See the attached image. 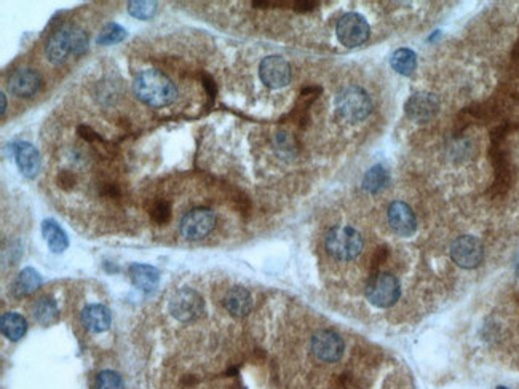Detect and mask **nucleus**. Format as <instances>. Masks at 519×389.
Masks as SVG:
<instances>
[{"label":"nucleus","instance_id":"obj_20","mask_svg":"<svg viewBox=\"0 0 519 389\" xmlns=\"http://www.w3.org/2000/svg\"><path fill=\"white\" fill-rule=\"evenodd\" d=\"M0 329H2V334L6 339L11 341H18L28 332V322H26L21 314L9 311L0 319Z\"/></svg>","mask_w":519,"mask_h":389},{"label":"nucleus","instance_id":"obj_35","mask_svg":"<svg viewBox=\"0 0 519 389\" xmlns=\"http://www.w3.org/2000/svg\"><path fill=\"white\" fill-rule=\"evenodd\" d=\"M497 389H508V388H503V386H501V388H497Z\"/></svg>","mask_w":519,"mask_h":389},{"label":"nucleus","instance_id":"obj_25","mask_svg":"<svg viewBox=\"0 0 519 389\" xmlns=\"http://www.w3.org/2000/svg\"><path fill=\"white\" fill-rule=\"evenodd\" d=\"M125 37H127V31L123 29L122 26L110 23L107 26H104L102 31L100 32L98 43L100 45H114V43L122 42Z\"/></svg>","mask_w":519,"mask_h":389},{"label":"nucleus","instance_id":"obj_30","mask_svg":"<svg viewBox=\"0 0 519 389\" xmlns=\"http://www.w3.org/2000/svg\"><path fill=\"white\" fill-rule=\"evenodd\" d=\"M79 134H80V138H83V139L88 141V142L100 141V136L96 134V133L93 131V129L90 128V126H80V128H79Z\"/></svg>","mask_w":519,"mask_h":389},{"label":"nucleus","instance_id":"obj_16","mask_svg":"<svg viewBox=\"0 0 519 389\" xmlns=\"http://www.w3.org/2000/svg\"><path fill=\"white\" fill-rule=\"evenodd\" d=\"M110 322H112V316H110L109 308L104 307V305L93 303L82 309V324L90 332H106L110 327Z\"/></svg>","mask_w":519,"mask_h":389},{"label":"nucleus","instance_id":"obj_28","mask_svg":"<svg viewBox=\"0 0 519 389\" xmlns=\"http://www.w3.org/2000/svg\"><path fill=\"white\" fill-rule=\"evenodd\" d=\"M151 219L159 225L168 224L171 219V206L168 204L166 201H157V203L151 207Z\"/></svg>","mask_w":519,"mask_h":389},{"label":"nucleus","instance_id":"obj_24","mask_svg":"<svg viewBox=\"0 0 519 389\" xmlns=\"http://www.w3.org/2000/svg\"><path fill=\"white\" fill-rule=\"evenodd\" d=\"M387 184H388V172L382 165L373 166L371 170L366 172L365 179H363V187H365V190L371 193L385 189Z\"/></svg>","mask_w":519,"mask_h":389},{"label":"nucleus","instance_id":"obj_31","mask_svg":"<svg viewBox=\"0 0 519 389\" xmlns=\"http://www.w3.org/2000/svg\"><path fill=\"white\" fill-rule=\"evenodd\" d=\"M203 87L208 92V94H210V97H214L216 96V83H214V80L211 79L210 75H203Z\"/></svg>","mask_w":519,"mask_h":389},{"label":"nucleus","instance_id":"obj_9","mask_svg":"<svg viewBox=\"0 0 519 389\" xmlns=\"http://www.w3.org/2000/svg\"><path fill=\"white\" fill-rule=\"evenodd\" d=\"M451 257L459 267L465 270L476 268L478 265H481L484 257L483 244L476 236L464 235L452 243Z\"/></svg>","mask_w":519,"mask_h":389},{"label":"nucleus","instance_id":"obj_27","mask_svg":"<svg viewBox=\"0 0 519 389\" xmlns=\"http://www.w3.org/2000/svg\"><path fill=\"white\" fill-rule=\"evenodd\" d=\"M128 11L129 15L138 18V19H151L155 13H157V2H128Z\"/></svg>","mask_w":519,"mask_h":389},{"label":"nucleus","instance_id":"obj_34","mask_svg":"<svg viewBox=\"0 0 519 389\" xmlns=\"http://www.w3.org/2000/svg\"><path fill=\"white\" fill-rule=\"evenodd\" d=\"M515 270H516V275L519 276V252H518V256L515 258Z\"/></svg>","mask_w":519,"mask_h":389},{"label":"nucleus","instance_id":"obj_13","mask_svg":"<svg viewBox=\"0 0 519 389\" xmlns=\"http://www.w3.org/2000/svg\"><path fill=\"white\" fill-rule=\"evenodd\" d=\"M388 224L398 236L410 238L417 230V219L410 206L403 201H395L388 207Z\"/></svg>","mask_w":519,"mask_h":389},{"label":"nucleus","instance_id":"obj_17","mask_svg":"<svg viewBox=\"0 0 519 389\" xmlns=\"http://www.w3.org/2000/svg\"><path fill=\"white\" fill-rule=\"evenodd\" d=\"M224 308L229 311L233 317H245L250 314L252 308V297L245 287H230L225 292Z\"/></svg>","mask_w":519,"mask_h":389},{"label":"nucleus","instance_id":"obj_7","mask_svg":"<svg viewBox=\"0 0 519 389\" xmlns=\"http://www.w3.org/2000/svg\"><path fill=\"white\" fill-rule=\"evenodd\" d=\"M336 32L343 47L355 48L368 40L371 28H369L365 16L358 15V13H346L337 21Z\"/></svg>","mask_w":519,"mask_h":389},{"label":"nucleus","instance_id":"obj_22","mask_svg":"<svg viewBox=\"0 0 519 389\" xmlns=\"http://www.w3.org/2000/svg\"><path fill=\"white\" fill-rule=\"evenodd\" d=\"M42 233H43L45 239H47L48 248L53 252H56V254H61V252L68 249L69 241H68L66 233H64V230L55 222V220H50V219L45 220V222L42 224Z\"/></svg>","mask_w":519,"mask_h":389},{"label":"nucleus","instance_id":"obj_12","mask_svg":"<svg viewBox=\"0 0 519 389\" xmlns=\"http://www.w3.org/2000/svg\"><path fill=\"white\" fill-rule=\"evenodd\" d=\"M406 115L417 123H427L438 115L439 101L433 93H414L406 101Z\"/></svg>","mask_w":519,"mask_h":389},{"label":"nucleus","instance_id":"obj_3","mask_svg":"<svg viewBox=\"0 0 519 389\" xmlns=\"http://www.w3.org/2000/svg\"><path fill=\"white\" fill-rule=\"evenodd\" d=\"M363 246H365V241H363L360 231L346 225L333 226L324 238V248L328 254L341 262H348L358 257Z\"/></svg>","mask_w":519,"mask_h":389},{"label":"nucleus","instance_id":"obj_18","mask_svg":"<svg viewBox=\"0 0 519 389\" xmlns=\"http://www.w3.org/2000/svg\"><path fill=\"white\" fill-rule=\"evenodd\" d=\"M129 278H132L133 284L142 292H152L159 286L160 273L157 268L151 267V265L144 263H133L128 270Z\"/></svg>","mask_w":519,"mask_h":389},{"label":"nucleus","instance_id":"obj_2","mask_svg":"<svg viewBox=\"0 0 519 389\" xmlns=\"http://www.w3.org/2000/svg\"><path fill=\"white\" fill-rule=\"evenodd\" d=\"M87 47L88 38L85 32L75 26H66L48 38L47 57L50 62L63 64L69 60V56H80L85 53Z\"/></svg>","mask_w":519,"mask_h":389},{"label":"nucleus","instance_id":"obj_5","mask_svg":"<svg viewBox=\"0 0 519 389\" xmlns=\"http://www.w3.org/2000/svg\"><path fill=\"white\" fill-rule=\"evenodd\" d=\"M401 295L400 281L390 273H375L366 284V298L378 308H388Z\"/></svg>","mask_w":519,"mask_h":389},{"label":"nucleus","instance_id":"obj_4","mask_svg":"<svg viewBox=\"0 0 519 389\" xmlns=\"http://www.w3.org/2000/svg\"><path fill=\"white\" fill-rule=\"evenodd\" d=\"M336 109L343 120L358 123L373 112V101L363 88L347 87L337 94Z\"/></svg>","mask_w":519,"mask_h":389},{"label":"nucleus","instance_id":"obj_21","mask_svg":"<svg viewBox=\"0 0 519 389\" xmlns=\"http://www.w3.org/2000/svg\"><path fill=\"white\" fill-rule=\"evenodd\" d=\"M42 284V278L37 273L34 268H24L21 273L13 283V295L15 297H26L31 295L32 292H36Z\"/></svg>","mask_w":519,"mask_h":389},{"label":"nucleus","instance_id":"obj_11","mask_svg":"<svg viewBox=\"0 0 519 389\" xmlns=\"http://www.w3.org/2000/svg\"><path fill=\"white\" fill-rule=\"evenodd\" d=\"M259 77H261L265 87L275 89L283 88L291 80V66L282 56H267L259 66Z\"/></svg>","mask_w":519,"mask_h":389},{"label":"nucleus","instance_id":"obj_6","mask_svg":"<svg viewBox=\"0 0 519 389\" xmlns=\"http://www.w3.org/2000/svg\"><path fill=\"white\" fill-rule=\"evenodd\" d=\"M170 313L181 322L197 321L205 313V300L191 287L179 289L170 300Z\"/></svg>","mask_w":519,"mask_h":389},{"label":"nucleus","instance_id":"obj_33","mask_svg":"<svg viewBox=\"0 0 519 389\" xmlns=\"http://www.w3.org/2000/svg\"><path fill=\"white\" fill-rule=\"evenodd\" d=\"M0 96H2V116H4L6 112V96H5V93H2Z\"/></svg>","mask_w":519,"mask_h":389},{"label":"nucleus","instance_id":"obj_1","mask_svg":"<svg viewBox=\"0 0 519 389\" xmlns=\"http://www.w3.org/2000/svg\"><path fill=\"white\" fill-rule=\"evenodd\" d=\"M134 94L151 107H165L174 102L178 89L170 77L155 69L141 70L133 82Z\"/></svg>","mask_w":519,"mask_h":389},{"label":"nucleus","instance_id":"obj_14","mask_svg":"<svg viewBox=\"0 0 519 389\" xmlns=\"http://www.w3.org/2000/svg\"><path fill=\"white\" fill-rule=\"evenodd\" d=\"M42 79L34 69H18L10 75L9 89L18 97H31L41 89Z\"/></svg>","mask_w":519,"mask_h":389},{"label":"nucleus","instance_id":"obj_15","mask_svg":"<svg viewBox=\"0 0 519 389\" xmlns=\"http://www.w3.org/2000/svg\"><path fill=\"white\" fill-rule=\"evenodd\" d=\"M15 158L24 177L34 179L41 171V153L29 142H19L15 148Z\"/></svg>","mask_w":519,"mask_h":389},{"label":"nucleus","instance_id":"obj_26","mask_svg":"<svg viewBox=\"0 0 519 389\" xmlns=\"http://www.w3.org/2000/svg\"><path fill=\"white\" fill-rule=\"evenodd\" d=\"M95 389H125V383L117 372L102 371L96 375Z\"/></svg>","mask_w":519,"mask_h":389},{"label":"nucleus","instance_id":"obj_29","mask_svg":"<svg viewBox=\"0 0 519 389\" xmlns=\"http://www.w3.org/2000/svg\"><path fill=\"white\" fill-rule=\"evenodd\" d=\"M56 182H58V185L61 187L63 190H70V189H74V185H75V177H74L73 172L61 171L60 174H58Z\"/></svg>","mask_w":519,"mask_h":389},{"label":"nucleus","instance_id":"obj_32","mask_svg":"<svg viewBox=\"0 0 519 389\" xmlns=\"http://www.w3.org/2000/svg\"><path fill=\"white\" fill-rule=\"evenodd\" d=\"M293 5H294L296 11H310L316 6L315 2H309V0H302V2H294Z\"/></svg>","mask_w":519,"mask_h":389},{"label":"nucleus","instance_id":"obj_8","mask_svg":"<svg viewBox=\"0 0 519 389\" xmlns=\"http://www.w3.org/2000/svg\"><path fill=\"white\" fill-rule=\"evenodd\" d=\"M216 226V214L208 207H197L186 214L179 224L181 235L189 241H198L210 235Z\"/></svg>","mask_w":519,"mask_h":389},{"label":"nucleus","instance_id":"obj_19","mask_svg":"<svg viewBox=\"0 0 519 389\" xmlns=\"http://www.w3.org/2000/svg\"><path fill=\"white\" fill-rule=\"evenodd\" d=\"M32 316L42 326H51L60 319V309L51 297H41L32 307Z\"/></svg>","mask_w":519,"mask_h":389},{"label":"nucleus","instance_id":"obj_23","mask_svg":"<svg viewBox=\"0 0 519 389\" xmlns=\"http://www.w3.org/2000/svg\"><path fill=\"white\" fill-rule=\"evenodd\" d=\"M390 64L398 74L412 75L415 67H417V55L410 48H400L392 55Z\"/></svg>","mask_w":519,"mask_h":389},{"label":"nucleus","instance_id":"obj_10","mask_svg":"<svg viewBox=\"0 0 519 389\" xmlns=\"http://www.w3.org/2000/svg\"><path fill=\"white\" fill-rule=\"evenodd\" d=\"M311 351H314L315 358L333 364V362L341 361L343 351H346V343H343L342 336L333 330H318L311 336Z\"/></svg>","mask_w":519,"mask_h":389}]
</instances>
